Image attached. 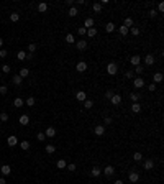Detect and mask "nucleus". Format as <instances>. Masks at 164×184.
Segmentation results:
<instances>
[{
  "instance_id": "nucleus-31",
  "label": "nucleus",
  "mask_w": 164,
  "mask_h": 184,
  "mask_svg": "<svg viewBox=\"0 0 164 184\" xmlns=\"http://www.w3.org/2000/svg\"><path fill=\"white\" fill-rule=\"evenodd\" d=\"M46 10H48V5H46V3H39V5H38V12H39V13H44Z\"/></svg>"
},
{
  "instance_id": "nucleus-23",
  "label": "nucleus",
  "mask_w": 164,
  "mask_h": 184,
  "mask_svg": "<svg viewBox=\"0 0 164 184\" xmlns=\"http://www.w3.org/2000/svg\"><path fill=\"white\" fill-rule=\"evenodd\" d=\"M123 26H126V28H131L133 26V18H130V17H126L125 21H123Z\"/></svg>"
},
{
  "instance_id": "nucleus-2",
  "label": "nucleus",
  "mask_w": 164,
  "mask_h": 184,
  "mask_svg": "<svg viewBox=\"0 0 164 184\" xmlns=\"http://www.w3.org/2000/svg\"><path fill=\"white\" fill-rule=\"evenodd\" d=\"M76 71H79V73L87 71V62H85V61H79L77 64H76Z\"/></svg>"
},
{
  "instance_id": "nucleus-15",
  "label": "nucleus",
  "mask_w": 164,
  "mask_h": 184,
  "mask_svg": "<svg viewBox=\"0 0 164 184\" xmlns=\"http://www.w3.org/2000/svg\"><path fill=\"white\" fill-rule=\"evenodd\" d=\"M12 82L15 84V86H21V82H23V79H21L18 74H15V76H13V77H12Z\"/></svg>"
},
{
  "instance_id": "nucleus-35",
  "label": "nucleus",
  "mask_w": 164,
  "mask_h": 184,
  "mask_svg": "<svg viewBox=\"0 0 164 184\" xmlns=\"http://www.w3.org/2000/svg\"><path fill=\"white\" fill-rule=\"evenodd\" d=\"M92 8H94L95 13H100V12H102V5H100V3H94V5H92Z\"/></svg>"
},
{
  "instance_id": "nucleus-28",
  "label": "nucleus",
  "mask_w": 164,
  "mask_h": 184,
  "mask_svg": "<svg viewBox=\"0 0 164 184\" xmlns=\"http://www.w3.org/2000/svg\"><path fill=\"white\" fill-rule=\"evenodd\" d=\"M84 107H85V109H92V107H94V102H92L90 99H85V100H84Z\"/></svg>"
},
{
  "instance_id": "nucleus-34",
  "label": "nucleus",
  "mask_w": 164,
  "mask_h": 184,
  "mask_svg": "<svg viewBox=\"0 0 164 184\" xmlns=\"http://www.w3.org/2000/svg\"><path fill=\"white\" fill-rule=\"evenodd\" d=\"M34 102H36V100H34V97H28V99H26V102H25V104L28 105V107H33V105H34Z\"/></svg>"
},
{
  "instance_id": "nucleus-3",
  "label": "nucleus",
  "mask_w": 164,
  "mask_h": 184,
  "mask_svg": "<svg viewBox=\"0 0 164 184\" xmlns=\"http://www.w3.org/2000/svg\"><path fill=\"white\" fill-rule=\"evenodd\" d=\"M94 133H95L97 137H102L105 133V127H103V125H97V127L94 128Z\"/></svg>"
},
{
  "instance_id": "nucleus-18",
  "label": "nucleus",
  "mask_w": 164,
  "mask_h": 184,
  "mask_svg": "<svg viewBox=\"0 0 164 184\" xmlns=\"http://www.w3.org/2000/svg\"><path fill=\"white\" fill-rule=\"evenodd\" d=\"M128 179H130V182H138V179H140V174H138V173H130V176H128Z\"/></svg>"
},
{
  "instance_id": "nucleus-57",
  "label": "nucleus",
  "mask_w": 164,
  "mask_h": 184,
  "mask_svg": "<svg viewBox=\"0 0 164 184\" xmlns=\"http://www.w3.org/2000/svg\"><path fill=\"white\" fill-rule=\"evenodd\" d=\"M26 59H33V54H31V53H26Z\"/></svg>"
},
{
  "instance_id": "nucleus-54",
  "label": "nucleus",
  "mask_w": 164,
  "mask_h": 184,
  "mask_svg": "<svg viewBox=\"0 0 164 184\" xmlns=\"http://www.w3.org/2000/svg\"><path fill=\"white\" fill-rule=\"evenodd\" d=\"M36 138H38L39 141H43V140H44V138H46V137H44V133H38V135H36Z\"/></svg>"
},
{
  "instance_id": "nucleus-11",
  "label": "nucleus",
  "mask_w": 164,
  "mask_h": 184,
  "mask_svg": "<svg viewBox=\"0 0 164 184\" xmlns=\"http://www.w3.org/2000/svg\"><path fill=\"white\" fill-rule=\"evenodd\" d=\"M7 143H8V146H15L16 145V143H18V140H16V137L15 135H10V137H8V140H7Z\"/></svg>"
},
{
  "instance_id": "nucleus-33",
  "label": "nucleus",
  "mask_w": 164,
  "mask_h": 184,
  "mask_svg": "<svg viewBox=\"0 0 164 184\" xmlns=\"http://www.w3.org/2000/svg\"><path fill=\"white\" fill-rule=\"evenodd\" d=\"M77 15H79L77 8H76V7H71V10H69V17H77Z\"/></svg>"
},
{
  "instance_id": "nucleus-22",
  "label": "nucleus",
  "mask_w": 164,
  "mask_h": 184,
  "mask_svg": "<svg viewBox=\"0 0 164 184\" xmlns=\"http://www.w3.org/2000/svg\"><path fill=\"white\" fill-rule=\"evenodd\" d=\"M13 105H15L16 109H18V107H23V99H21V97H16L15 100H13Z\"/></svg>"
},
{
  "instance_id": "nucleus-14",
  "label": "nucleus",
  "mask_w": 164,
  "mask_h": 184,
  "mask_svg": "<svg viewBox=\"0 0 164 184\" xmlns=\"http://www.w3.org/2000/svg\"><path fill=\"white\" fill-rule=\"evenodd\" d=\"M18 122H20L21 125H28V123H30V117H28V115H25V114H23V115H20V118H18Z\"/></svg>"
},
{
  "instance_id": "nucleus-59",
  "label": "nucleus",
  "mask_w": 164,
  "mask_h": 184,
  "mask_svg": "<svg viewBox=\"0 0 164 184\" xmlns=\"http://www.w3.org/2000/svg\"><path fill=\"white\" fill-rule=\"evenodd\" d=\"M0 184H7V181H5L3 178H0Z\"/></svg>"
},
{
  "instance_id": "nucleus-20",
  "label": "nucleus",
  "mask_w": 164,
  "mask_h": 184,
  "mask_svg": "<svg viewBox=\"0 0 164 184\" xmlns=\"http://www.w3.org/2000/svg\"><path fill=\"white\" fill-rule=\"evenodd\" d=\"M144 62H146L148 66H153V64H154V56H153V54H148V56L144 58Z\"/></svg>"
},
{
  "instance_id": "nucleus-52",
  "label": "nucleus",
  "mask_w": 164,
  "mask_h": 184,
  "mask_svg": "<svg viewBox=\"0 0 164 184\" xmlns=\"http://www.w3.org/2000/svg\"><path fill=\"white\" fill-rule=\"evenodd\" d=\"M113 91H107V92H105V97H107V99H112V95H113Z\"/></svg>"
},
{
  "instance_id": "nucleus-39",
  "label": "nucleus",
  "mask_w": 164,
  "mask_h": 184,
  "mask_svg": "<svg viewBox=\"0 0 164 184\" xmlns=\"http://www.w3.org/2000/svg\"><path fill=\"white\" fill-rule=\"evenodd\" d=\"M7 92H8L7 86H0V95H7Z\"/></svg>"
},
{
  "instance_id": "nucleus-5",
  "label": "nucleus",
  "mask_w": 164,
  "mask_h": 184,
  "mask_svg": "<svg viewBox=\"0 0 164 184\" xmlns=\"http://www.w3.org/2000/svg\"><path fill=\"white\" fill-rule=\"evenodd\" d=\"M133 86H135L136 89H143V86H144V79H141V77L135 79V81H133Z\"/></svg>"
},
{
  "instance_id": "nucleus-50",
  "label": "nucleus",
  "mask_w": 164,
  "mask_h": 184,
  "mask_svg": "<svg viewBox=\"0 0 164 184\" xmlns=\"http://www.w3.org/2000/svg\"><path fill=\"white\" fill-rule=\"evenodd\" d=\"M149 17H151V18H154V17H158V12L154 10V8H151V10H149Z\"/></svg>"
},
{
  "instance_id": "nucleus-38",
  "label": "nucleus",
  "mask_w": 164,
  "mask_h": 184,
  "mask_svg": "<svg viewBox=\"0 0 164 184\" xmlns=\"http://www.w3.org/2000/svg\"><path fill=\"white\" fill-rule=\"evenodd\" d=\"M16 58H18L20 61H23V59H26V53H25V51H18V54H16Z\"/></svg>"
},
{
  "instance_id": "nucleus-21",
  "label": "nucleus",
  "mask_w": 164,
  "mask_h": 184,
  "mask_svg": "<svg viewBox=\"0 0 164 184\" xmlns=\"http://www.w3.org/2000/svg\"><path fill=\"white\" fill-rule=\"evenodd\" d=\"M131 110L135 112V114H138V112H141V104H138V102H133V105H131Z\"/></svg>"
},
{
  "instance_id": "nucleus-27",
  "label": "nucleus",
  "mask_w": 164,
  "mask_h": 184,
  "mask_svg": "<svg viewBox=\"0 0 164 184\" xmlns=\"http://www.w3.org/2000/svg\"><path fill=\"white\" fill-rule=\"evenodd\" d=\"M56 166H57L59 169H64L66 166H67V164H66V159H64V158H63V159H59V161L56 163Z\"/></svg>"
},
{
  "instance_id": "nucleus-44",
  "label": "nucleus",
  "mask_w": 164,
  "mask_h": 184,
  "mask_svg": "<svg viewBox=\"0 0 164 184\" xmlns=\"http://www.w3.org/2000/svg\"><path fill=\"white\" fill-rule=\"evenodd\" d=\"M28 51H30V53H31V54H33V53L36 51V44H34V43H31V44H30V46H28Z\"/></svg>"
},
{
  "instance_id": "nucleus-53",
  "label": "nucleus",
  "mask_w": 164,
  "mask_h": 184,
  "mask_svg": "<svg viewBox=\"0 0 164 184\" xmlns=\"http://www.w3.org/2000/svg\"><path fill=\"white\" fill-rule=\"evenodd\" d=\"M67 169H69V171H76V164H74V163L67 164Z\"/></svg>"
},
{
  "instance_id": "nucleus-61",
  "label": "nucleus",
  "mask_w": 164,
  "mask_h": 184,
  "mask_svg": "<svg viewBox=\"0 0 164 184\" xmlns=\"http://www.w3.org/2000/svg\"><path fill=\"white\" fill-rule=\"evenodd\" d=\"M2 46H3V39L0 38V49H2Z\"/></svg>"
},
{
  "instance_id": "nucleus-37",
  "label": "nucleus",
  "mask_w": 164,
  "mask_h": 184,
  "mask_svg": "<svg viewBox=\"0 0 164 184\" xmlns=\"http://www.w3.org/2000/svg\"><path fill=\"white\" fill-rule=\"evenodd\" d=\"M118 31H120V35H122V36L128 35V28H126V26H120V28H118Z\"/></svg>"
},
{
  "instance_id": "nucleus-10",
  "label": "nucleus",
  "mask_w": 164,
  "mask_h": 184,
  "mask_svg": "<svg viewBox=\"0 0 164 184\" xmlns=\"http://www.w3.org/2000/svg\"><path fill=\"white\" fill-rule=\"evenodd\" d=\"M130 62L133 66H140L141 64V58L138 56V54H135V56H131V59H130Z\"/></svg>"
},
{
  "instance_id": "nucleus-45",
  "label": "nucleus",
  "mask_w": 164,
  "mask_h": 184,
  "mask_svg": "<svg viewBox=\"0 0 164 184\" xmlns=\"http://www.w3.org/2000/svg\"><path fill=\"white\" fill-rule=\"evenodd\" d=\"M133 76H135V73H133V71H126V73H125V79H131Z\"/></svg>"
},
{
  "instance_id": "nucleus-55",
  "label": "nucleus",
  "mask_w": 164,
  "mask_h": 184,
  "mask_svg": "<svg viewBox=\"0 0 164 184\" xmlns=\"http://www.w3.org/2000/svg\"><path fill=\"white\" fill-rule=\"evenodd\" d=\"M158 10H159V12H164V3H159V5H158Z\"/></svg>"
},
{
  "instance_id": "nucleus-29",
  "label": "nucleus",
  "mask_w": 164,
  "mask_h": 184,
  "mask_svg": "<svg viewBox=\"0 0 164 184\" xmlns=\"http://www.w3.org/2000/svg\"><path fill=\"white\" fill-rule=\"evenodd\" d=\"M105 30H107L108 33H112V31L115 30V23H112V21H108V23L105 25Z\"/></svg>"
},
{
  "instance_id": "nucleus-7",
  "label": "nucleus",
  "mask_w": 164,
  "mask_h": 184,
  "mask_svg": "<svg viewBox=\"0 0 164 184\" xmlns=\"http://www.w3.org/2000/svg\"><path fill=\"white\" fill-rule=\"evenodd\" d=\"M76 46H77L79 51H84V49H87V41H85V39H81V41L76 43Z\"/></svg>"
},
{
  "instance_id": "nucleus-49",
  "label": "nucleus",
  "mask_w": 164,
  "mask_h": 184,
  "mask_svg": "<svg viewBox=\"0 0 164 184\" xmlns=\"http://www.w3.org/2000/svg\"><path fill=\"white\" fill-rule=\"evenodd\" d=\"M7 54H8V51H7V49H0V58H7Z\"/></svg>"
},
{
  "instance_id": "nucleus-30",
  "label": "nucleus",
  "mask_w": 164,
  "mask_h": 184,
  "mask_svg": "<svg viewBox=\"0 0 164 184\" xmlns=\"http://www.w3.org/2000/svg\"><path fill=\"white\" fill-rule=\"evenodd\" d=\"M66 41H67L69 44H72V43H76V38H74V35H66Z\"/></svg>"
},
{
  "instance_id": "nucleus-17",
  "label": "nucleus",
  "mask_w": 164,
  "mask_h": 184,
  "mask_svg": "<svg viewBox=\"0 0 164 184\" xmlns=\"http://www.w3.org/2000/svg\"><path fill=\"white\" fill-rule=\"evenodd\" d=\"M90 174H92L94 178H97V176H100V174H102V169L99 168V166H94V168H92V171H90Z\"/></svg>"
},
{
  "instance_id": "nucleus-24",
  "label": "nucleus",
  "mask_w": 164,
  "mask_h": 184,
  "mask_svg": "<svg viewBox=\"0 0 164 184\" xmlns=\"http://www.w3.org/2000/svg\"><path fill=\"white\" fill-rule=\"evenodd\" d=\"M28 74H30V71L26 69V68H21V69H20V73H18V76H20L21 79H25V77H26V76H28Z\"/></svg>"
},
{
  "instance_id": "nucleus-1",
  "label": "nucleus",
  "mask_w": 164,
  "mask_h": 184,
  "mask_svg": "<svg viewBox=\"0 0 164 184\" xmlns=\"http://www.w3.org/2000/svg\"><path fill=\"white\" fill-rule=\"evenodd\" d=\"M117 71H118L117 62H108V66H107V73H108L110 76H115V74H117Z\"/></svg>"
},
{
  "instance_id": "nucleus-4",
  "label": "nucleus",
  "mask_w": 164,
  "mask_h": 184,
  "mask_svg": "<svg viewBox=\"0 0 164 184\" xmlns=\"http://www.w3.org/2000/svg\"><path fill=\"white\" fill-rule=\"evenodd\" d=\"M110 100H112L113 105H120V104H122V95H118V94H113Z\"/></svg>"
},
{
  "instance_id": "nucleus-60",
  "label": "nucleus",
  "mask_w": 164,
  "mask_h": 184,
  "mask_svg": "<svg viewBox=\"0 0 164 184\" xmlns=\"http://www.w3.org/2000/svg\"><path fill=\"white\" fill-rule=\"evenodd\" d=\"M113 184H123V181H120V179H117V181H115Z\"/></svg>"
},
{
  "instance_id": "nucleus-13",
  "label": "nucleus",
  "mask_w": 164,
  "mask_h": 184,
  "mask_svg": "<svg viewBox=\"0 0 164 184\" xmlns=\"http://www.w3.org/2000/svg\"><path fill=\"white\" fill-rule=\"evenodd\" d=\"M54 135H56V130L53 128V127H48V128H46V132H44V137H49V138H53Z\"/></svg>"
},
{
  "instance_id": "nucleus-6",
  "label": "nucleus",
  "mask_w": 164,
  "mask_h": 184,
  "mask_svg": "<svg viewBox=\"0 0 164 184\" xmlns=\"http://www.w3.org/2000/svg\"><path fill=\"white\" fill-rule=\"evenodd\" d=\"M0 173L3 174V176H10V173H12V169H10V166L8 164H3L2 168H0Z\"/></svg>"
},
{
  "instance_id": "nucleus-51",
  "label": "nucleus",
  "mask_w": 164,
  "mask_h": 184,
  "mask_svg": "<svg viewBox=\"0 0 164 184\" xmlns=\"http://www.w3.org/2000/svg\"><path fill=\"white\" fill-rule=\"evenodd\" d=\"M77 33H79V35H81V36H82V35H85V33H87V30L84 28V26H81V28L77 30Z\"/></svg>"
},
{
  "instance_id": "nucleus-25",
  "label": "nucleus",
  "mask_w": 164,
  "mask_h": 184,
  "mask_svg": "<svg viewBox=\"0 0 164 184\" xmlns=\"http://www.w3.org/2000/svg\"><path fill=\"white\" fill-rule=\"evenodd\" d=\"M20 20V15L16 12H13V13H10V21H13V23H16V21Z\"/></svg>"
},
{
  "instance_id": "nucleus-19",
  "label": "nucleus",
  "mask_w": 164,
  "mask_h": 184,
  "mask_svg": "<svg viewBox=\"0 0 164 184\" xmlns=\"http://www.w3.org/2000/svg\"><path fill=\"white\" fill-rule=\"evenodd\" d=\"M162 81V73H156L153 76V84H158V82H161Z\"/></svg>"
},
{
  "instance_id": "nucleus-46",
  "label": "nucleus",
  "mask_w": 164,
  "mask_h": 184,
  "mask_svg": "<svg viewBox=\"0 0 164 184\" xmlns=\"http://www.w3.org/2000/svg\"><path fill=\"white\" fill-rule=\"evenodd\" d=\"M143 71H144V68H143V66H136L135 73H136V74H143Z\"/></svg>"
},
{
  "instance_id": "nucleus-8",
  "label": "nucleus",
  "mask_w": 164,
  "mask_h": 184,
  "mask_svg": "<svg viewBox=\"0 0 164 184\" xmlns=\"http://www.w3.org/2000/svg\"><path fill=\"white\" fill-rule=\"evenodd\" d=\"M84 28L85 30H89V28H94V18H85V21H84Z\"/></svg>"
},
{
  "instance_id": "nucleus-47",
  "label": "nucleus",
  "mask_w": 164,
  "mask_h": 184,
  "mask_svg": "<svg viewBox=\"0 0 164 184\" xmlns=\"http://www.w3.org/2000/svg\"><path fill=\"white\" fill-rule=\"evenodd\" d=\"M2 71H3L5 74H8V73H10V66H8V64H3V66H2Z\"/></svg>"
},
{
  "instance_id": "nucleus-56",
  "label": "nucleus",
  "mask_w": 164,
  "mask_h": 184,
  "mask_svg": "<svg viewBox=\"0 0 164 184\" xmlns=\"http://www.w3.org/2000/svg\"><path fill=\"white\" fill-rule=\"evenodd\" d=\"M105 123L110 125V123H112V118H110V117H105Z\"/></svg>"
},
{
  "instance_id": "nucleus-48",
  "label": "nucleus",
  "mask_w": 164,
  "mask_h": 184,
  "mask_svg": "<svg viewBox=\"0 0 164 184\" xmlns=\"http://www.w3.org/2000/svg\"><path fill=\"white\" fill-rule=\"evenodd\" d=\"M148 91H149V92H156V84H149V86H148Z\"/></svg>"
},
{
  "instance_id": "nucleus-42",
  "label": "nucleus",
  "mask_w": 164,
  "mask_h": 184,
  "mask_svg": "<svg viewBox=\"0 0 164 184\" xmlns=\"http://www.w3.org/2000/svg\"><path fill=\"white\" fill-rule=\"evenodd\" d=\"M133 159H135V161H141V159H143V155H141V153H135V155H133Z\"/></svg>"
},
{
  "instance_id": "nucleus-26",
  "label": "nucleus",
  "mask_w": 164,
  "mask_h": 184,
  "mask_svg": "<svg viewBox=\"0 0 164 184\" xmlns=\"http://www.w3.org/2000/svg\"><path fill=\"white\" fill-rule=\"evenodd\" d=\"M44 150H46V153L53 155V153L56 151V146H54V145H46V148H44Z\"/></svg>"
},
{
  "instance_id": "nucleus-16",
  "label": "nucleus",
  "mask_w": 164,
  "mask_h": 184,
  "mask_svg": "<svg viewBox=\"0 0 164 184\" xmlns=\"http://www.w3.org/2000/svg\"><path fill=\"white\" fill-rule=\"evenodd\" d=\"M154 168V161L153 159H146L144 161V169L146 171H149V169H153Z\"/></svg>"
},
{
  "instance_id": "nucleus-58",
  "label": "nucleus",
  "mask_w": 164,
  "mask_h": 184,
  "mask_svg": "<svg viewBox=\"0 0 164 184\" xmlns=\"http://www.w3.org/2000/svg\"><path fill=\"white\" fill-rule=\"evenodd\" d=\"M76 3H77V5H84L85 2H84V0H76Z\"/></svg>"
},
{
  "instance_id": "nucleus-36",
  "label": "nucleus",
  "mask_w": 164,
  "mask_h": 184,
  "mask_svg": "<svg viewBox=\"0 0 164 184\" xmlns=\"http://www.w3.org/2000/svg\"><path fill=\"white\" fill-rule=\"evenodd\" d=\"M20 148H21V150H28V148H30V143L26 141V140H23V141L20 143Z\"/></svg>"
},
{
  "instance_id": "nucleus-32",
  "label": "nucleus",
  "mask_w": 164,
  "mask_h": 184,
  "mask_svg": "<svg viewBox=\"0 0 164 184\" xmlns=\"http://www.w3.org/2000/svg\"><path fill=\"white\" fill-rule=\"evenodd\" d=\"M85 35H89V36H90V38H94L95 35H97V28H89Z\"/></svg>"
},
{
  "instance_id": "nucleus-43",
  "label": "nucleus",
  "mask_w": 164,
  "mask_h": 184,
  "mask_svg": "<svg viewBox=\"0 0 164 184\" xmlns=\"http://www.w3.org/2000/svg\"><path fill=\"white\" fill-rule=\"evenodd\" d=\"M7 120H8V115L5 112H2V114H0V122H7Z\"/></svg>"
},
{
  "instance_id": "nucleus-40",
  "label": "nucleus",
  "mask_w": 164,
  "mask_h": 184,
  "mask_svg": "<svg viewBox=\"0 0 164 184\" xmlns=\"http://www.w3.org/2000/svg\"><path fill=\"white\" fill-rule=\"evenodd\" d=\"M131 35H133V36H138V35H140V28H136V26H131Z\"/></svg>"
},
{
  "instance_id": "nucleus-9",
  "label": "nucleus",
  "mask_w": 164,
  "mask_h": 184,
  "mask_svg": "<svg viewBox=\"0 0 164 184\" xmlns=\"http://www.w3.org/2000/svg\"><path fill=\"white\" fill-rule=\"evenodd\" d=\"M113 173H115V168H113V166H105V169H103V174H105V176H113Z\"/></svg>"
},
{
  "instance_id": "nucleus-41",
  "label": "nucleus",
  "mask_w": 164,
  "mask_h": 184,
  "mask_svg": "<svg viewBox=\"0 0 164 184\" xmlns=\"http://www.w3.org/2000/svg\"><path fill=\"white\" fill-rule=\"evenodd\" d=\"M130 99H131L133 102H138V99H140V94H135V92H133V94H130Z\"/></svg>"
},
{
  "instance_id": "nucleus-62",
  "label": "nucleus",
  "mask_w": 164,
  "mask_h": 184,
  "mask_svg": "<svg viewBox=\"0 0 164 184\" xmlns=\"http://www.w3.org/2000/svg\"><path fill=\"white\" fill-rule=\"evenodd\" d=\"M0 127H2V122H0Z\"/></svg>"
},
{
  "instance_id": "nucleus-12",
  "label": "nucleus",
  "mask_w": 164,
  "mask_h": 184,
  "mask_svg": "<svg viewBox=\"0 0 164 184\" xmlns=\"http://www.w3.org/2000/svg\"><path fill=\"white\" fill-rule=\"evenodd\" d=\"M76 99H77V100H81V102H84L87 99V94L84 92V91H79V92H76Z\"/></svg>"
}]
</instances>
